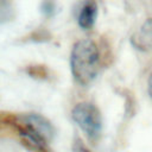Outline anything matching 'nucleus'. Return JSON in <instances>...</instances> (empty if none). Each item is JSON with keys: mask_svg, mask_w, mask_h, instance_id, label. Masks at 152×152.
Returning <instances> with one entry per match:
<instances>
[{"mask_svg": "<svg viewBox=\"0 0 152 152\" xmlns=\"http://www.w3.org/2000/svg\"><path fill=\"white\" fill-rule=\"evenodd\" d=\"M70 66L74 78L81 86L91 83L100 68V55L96 44L90 39L76 42L70 55Z\"/></svg>", "mask_w": 152, "mask_h": 152, "instance_id": "f257e3e1", "label": "nucleus"}, {"mask_svg": "<svg viewBox=\"0 0 152 152\" xmlns=\"http://www.w3.org/2000/svg\"><path fill=\"white\" fill-rule=\"evenodd\" d=\"M71 116L77 126L89 139H96L101 133L102 121L99 109L88 102H82L72 108Z\"/></svg>", "mask_w": 152, "mask_h": 152, "instance_id": "f03ea898", "label": "nucleus"}, {"mask_svg": "<svg viewBox=\"0 0 152 152\" xmlns=\"http://www.w3.org/2000/svg\"><path fill=\"white\" fill-rule=\"evenodd\" d=\"M97 14V7L96 4L93 0H88L81 8L78 14V25L82 28H90L96 19Z\"/></svg>", "mask_w": 152, "mask_h": 152, "instance_id": "7ed1b4c3", "label": "nucleus"}, {"mask_svg": "<svg viewBox=\"0 0 152 152\" xmlns=\"http://www.w3.org/2000/svg\"><path fill=\"white\" fill-rule=\"evenodd\" d=\"M137 48L142 50H152V19H148L140 27V31L133 38Z\"/></svg>", "mask_w": 152, "mask_h": 152, "instance_id": "20e7f679", "label": "nucleus"}, {"mask_svg": "<svg viewBox=\"0 0 152 152\" xmlns=\"http://www.w3.org/2000/svg\"><path fill=\"white\" fill-rule=\"evenodd\" d=\"M8 13H10V7L4 0H0V23H2L8 18Z\"/></svg>", "mask_w": 152, "mask_h": 152, "instance_id": "39448f33", "label": "nucleus"}, {"mask_svg": "<svg viewBox=\"0 0 152 152\" xmlns=\"http://www.w3.org/2000/svg\"><path fill=\"white\" fill-rule=\"evenodd\" d=\"M72 152H89V151L84 147V145L80 140H77V141H75V144L72 146Z\"/></svg>", "mask_w": 152, "mask_h": 152, "instance_id": "423d86ee", "label": "nucleus"}, {"mask_svg": "<svg viewBox=\"0 0 152 152\" xmlns=\"http://www.w3.org/2000/svg\"><path fill=\"white\" fill-rule=\"evenodd\" d=\"M148 94L152 99V74L150 75V78H148Z\"/></svg>", "mask_w": 152, "mask_h": 152, "instance_id": "0eeeda50", "label": "nucleus"}]
</instances>
